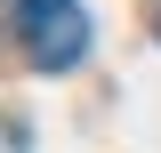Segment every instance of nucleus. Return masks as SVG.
I'll return each instance as SVG.
<instances>
[{
	"label": "nucleus",
	"mask_w": 161,
	"mask_h": 153,
	"mask_svg": "<svg viewBox=\"0 0 161 153\" xmlns=\"http://www.w3.org/2000/svg\"><path fill=\"white\" fill-rule=\"evenodd\" d=\"M16 40L32 73H73L89 57V16H80V0H24L16 8Z\"/></svg>",
	"instance_id": "nucleus-1"
},
{
	"label": "nucleus",
	"mask_w": 161,
	"mask_h": 153,
	"mask_svg": "<svg viewBox=\"0 0 161 153\" xmlns=\"http://www.w3.org/2000/svg\"><path fill=\"white\" fill-rule=\"evenodd\" d=\"M153 32H161V16H153Z\"/></svg>",
	"instance_id": "nucleus-2"
}]
</instances>
